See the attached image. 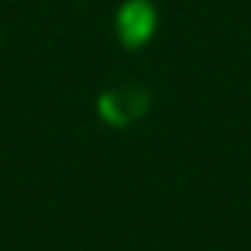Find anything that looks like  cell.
Returning a JSON list of instances; mask_svg holds the SVG:
<instances>
[{
	"label": "cell",
	"instance_id": "cell-1",
	"mask_svg": "<svg viewBox=\"0 0 251 251\" xmlns=\"http://www.w3.org/2000/svg\"><path fill=\"white\" fill-rule=\"evenodd\" d=\"M148 31H151V14H148V7H145V4H131V7L121 14V35H124V42L138 45V42L148 38Z\"/></svg>",
	"mask_w": 251,
	"mask_h": 251
}]
</instances>
